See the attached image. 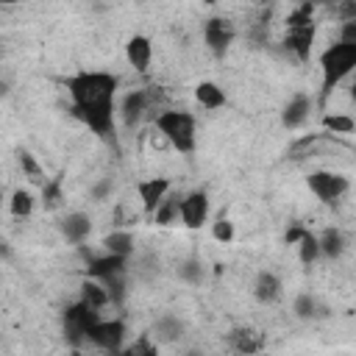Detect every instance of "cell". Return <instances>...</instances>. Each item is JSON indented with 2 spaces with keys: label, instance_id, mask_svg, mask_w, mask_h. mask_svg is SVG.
Segmentation results:
<instances>
[{
  "label": "cell",
  "instance_id": "cell-1",
  "mask_svg": "<svg viewBox=\"0 0 356 356\" xmlns=\"http://www.w3.org/2000/svg\"><path fill=\"white\" fill-rule=\"evenodd\" d=\"M67 95L72 100V114L97 136L108 139L114 134V97L120 78L100 70H81L70 75Z\"/></svg>",
  "mask_w": 356,
  "mask_h": 356
},
{
  "label": "cell",
  "instance_id": "cell-2",
  "mask_svg": "<svg viewBox=\"0 0 356 356\" xmlns=\"http://www.w3.org/2000/svg\"><path fill=\"white\" fill-rule=\"evenodd\" d=\"M356 70V42H334L320 53V72H323V83H320V103L328 100V95Z\"/></svg>",
  "mask_w": 356,
  "mask_h": 356
},
{
  "label": "cell",
  "instance_id": "cell-3",
  "mask_svg": "<svg viewBox=\"0 0 356 356\" xmlns=\"http://www.w3.org/2000/svg\"><path fill=\"white\" fill-rule=\"evenodd\" d=\"M156 128L159 134L184 156L195 153V145H197V122L189 111H181V108H167L156 117Z\"/></svg>",
  "mask_w": 356,
  "mask_h": 356
},
{
  "label": "cell",
  "instance_id": "cell-4",
  "mask_svg": "<svg viewBox=\"0 0 356 356\" xmlns=\"http://www.w3.org/2000/svg\"><path fill=\"white\" fill-rule=\"evenodd\" d=\"M100 323V312L92 309L89 303L78 300L72 303L70 309H64V337L70 345H81V342H89V334L92 328Z\"/></svg>",
  "mask_w": 356,
  "mask_h": 356
},
{
  "label": "cell",
  "instance_id": "cell-5",
  "mask_svg": "<svg viewBox=\"0 0 356 356\" xmlns=\"http://www.w3.org/2000/svg\"><path fill=\"white\" fill-rule=\"evenodd\" d=\"M306 186L312 189V195L317 200H323L325 206H334L345 192H348V178L342 172H334V170H314L306 175Z\"/></svg>",
  "mask_w": 356,
  "mask_h": 356
},
{
  "label": "cell",
  "instance_id": "cell-6",
  "mask_svg": "<svg viewBox=\"0 0 356 356\" xmlns=\"http://www.w3.org/2000/svg\"><path fill=\"white\" fill-rule=\"evenodd\" d=\"M234 36H236V31H234V22H231L228 17H211V19H206V25H203V39H206L209 50H211L217 58H222V56L228 53Z\"/></svg>",
  "mask_w": 356,
  "mask_h": 356
},
{
  "label": "cell",
  "instance_id": "cell-7",
  "mask_svg": "<svg viewBox=\"0 0 356 356\" xmlns=\"http://www.w3.org/2000/svg\"><path fill=\"white\" fill-rule=\"evenodd\" d=\"M172 189V181L167 175H153V178H142L136 184V192H139V200H142V209L145 214H156V209L164 203V197L170 195Z\"/></svg>",
  "mask_w": 356,
  "mask_h": 356
},
{
  "label": "cell",
  "instance_id": "cell-8",
  "mask_svg": "<svg viewBox=\"0 0 356 356\" xmlns=\"http://www.w3.org/2000/svg\"><path fill=\"white\" fill-rule=\"evenodd\" d=\"M122 339H125V323L122 320H100L92 334H89V342L97 345L100 350H111V353H120L122 350Z\"/></svg>",
  "mask_w": 356,
  "mask_h": 356
},
{
  "label": "cell",
  "instance_id": "cell-9",
  "mask_svg": "<svg viewBox=\"0 0 356 356\" xmlns=\"http://www.w3.org/2000/svg\"><path fill=\"white\" fill-rule=\"evenodd\" d=\"M209 220V195L203 189H195L181 197V222L186 228H200Z\"/></svg>",
  "mask_w": 356,
  "mask_h": 356
},
{
  "label": "cell",
  "instance_id": "cell-10",
  "mask_svg": "<svg viewBox=\"0 0 356 356\" xmlns=\"http://www.w3.org/2000/svg\"><path fill=\"white\" fill-rule=\"evenodd\" d=\"M128 267V256H120V253H103V256H92L89 264H86V275L92 278H111V275H122Z\"/></svg>",
  "mask_w": 356,
  "mask_h": 356
},
{
  "label": "cell",
  "instance_id": "cell-11",
  "mask_svg": "<svg viewBox=\"0 0 356 356\" xmlns=\"http://www.w3.org/2000/svg\"><path fill=\"white\" fill-rule=\"evenodd\" d=\"M314 36H317V25H314V22H309V25H298V28H286V39H284V44H286L300 61H309Z\"/></svg>",
  "mask_w": 356,
  "mask_h": 356
},
{
  "label": "cell",
  "instance_id": "cell-12",
  "mask_svg": "<svg viewBox=\"0 0 356 356\" xmlns=\"http://www.w3.org/2000/svg\"><path fill=\"white\" fill-rule=\"evenodd\" d=\"M125 58H128V64L136 72H147V67L153 61V44H150V39L142 36V33H134L125 42Z\"/></svg>",
  "mask_w": 356,
  "mask_h": 356
},
{
  "label": "cell",
  "instance_id": "cell-13",
  "mask_svg": "<svg viewBox=\"0 0 356 356\" xmlns=\"http://www.w3.org/2000/svg\"><path fill=\"white\" fill-rule=\"evenodd\" d=\"M58 228H61V234H64L67 242L81 245L92 234V217L86 211H70L67 217H61V225Z\"/></svg>",
  "mask_w": 356,
  "mask_h": 356
},
{
  "label": "cell",
  "instance_id": "cell-14",
  "mask_svg": "<svg viewBox=\"0 0 356 356\" xmlns=\"http://www.w3.org/2000/svg\"><path fill=\"white\" fill-rule=\"evenodd\" d=\"M309 111H312V97L303 95V92H298L295 97H289V103H286L284 111H281V122H284V128H289V131L300 128V125L306 122Z\"/></svg>",
  "mask_w": 356,
  "mask_h": 356
},
{
  "label": "cell",
  "instance_id": "cell-15",
  "mask_svg": "<svg viewBox=\"0 0 356 356\" xmlns=\"http://www.w3.org/2000/svg\"><path fill=\"white\" fill-rule=\"evenodd\" d=\"M147 103H150V95H147L145 89H134V92H128V95L122 97L120 111H122V120H125L128 128L142 120V114L147 111Z\"/></svg>",
  "mask_w": 356,
  "mask_h": 356
},
{
  "label": "cell",
  "instance_id": "cell-16",
  "mask_svg": "<svg viewBox=\"0 0 356 356\" xmlns=\"http://www.w3.org/2000/svg\"><path fill=\"white\" fill-rule=\"evenodd\" d=\"M81 300L100 312V309H106V306L111 303V295H108V286H106L100 278H92V275H89V278L81 284Z\"/></svg>",
  "mask_w": 356,
  "mask_h": 356
},
{
  "label": "cell",
  "instance_id": "cell-17",
  "mask_svg": "<svg viewBox=\"0 0 356 356\" xmlns=\"http://www.w3.org/2000/svg\"><path fill=\"white\" fill-rule=\"evenodd\" d=\"M253 295H256V300L259 303H273V300H278L281 298V281H278V275L275 273H259L256 275V284H253Z\"/></svg>",
  "mask_w": 356,
  "mask_h": 356
},
{
  "label": "cell",
  "instance_id": "cell-18",
  "mask_svg": "<svg viewBox=\"0 0 356 356\" xmlns=\"http://www.w3.org/2000/svg\"><path fill=\"white\" fill-rule=\"evenodd\" d=\"M195 100H197L203 108L214 111V108L225 106V92H222V86L214 83V81H200V83L195 86Z\"/></svg>",
  "mask_w": 356,
  "mask_h": 356
},
{
  "label": "cell",
  "instance_id": "cell-19",
  "mask_svg": "<svg viewBox=\"0 0 356 356\" xmlns=\"http://www.w3.org/2000/svg\"><path fill=\"white\" fill-rule=\"evenodd\" d=\"M228 342H231L234 350H239V353L261 350V337H259L253 328H234V331L228 334Z\"/></svg>",
  "mask_w": 356,
  "mask_h": 356
},
{
  "label": "cell",
  "instance_id": "cell-20",
  "mask_svg": "<svg viewBox=\"0 0 356 356\" xmlns=\"http://www.w3.org/2000/svg\"><path fill=\"white\" fill-rule=\"evenodd\" d=\"M342 250H345V236H342V231H339V228H325V231L320 234V253H323L325 259H339Z\"/></svg>",
  "mask_w": 356,
  "mask_h": 356
},
{
  "label": "cell",
  "instance_id": "cell-21",
  "mask_svg": "<svg viewBox=\"0 0 356 356\" xmlns=\"http://www.w3.org/2000/svg\"><path fill=\"white\" fill-rule=\"evenodd\" d=\"M103 248L108 253H120V256H131L134 253V234L131 231H111L108 236H103Z\"/></svg>",
  "mask_w": 356,
  "mask_h": 356
},
{
  "label": "cell",
  "instance_id": "cell-22",
  "mask_svg": "<svg viewBox=\"0 0 356 356\" xmlns=\"http://www.w3.org/2000/svg\"><path fill=\"white\" fill-rule=\"evenodd\" d=\"M33 195L28 192V189H14L11 192V200H8V211L14 214V217H19V220H25V217H31L33 214Z\"/></svg>",
  "mask_w": 356,
  "mask_h": 356
},
{
  "label": "cell",
  "instance_id": "cell-23",
  "mask_svg": "<svg viewBox=\"0 0 356 356\" xmlns=\"http://www.w3.org/2000/svg\"><path fill=\"white\" fill-rule=\"evenodd\" d=\"M153 331H156L159 339H164V342H175V339L184 334V323H181L178 317H172V314H164V317L156 320Z\"/></svg>",
  "mask_w": 356,
  "mask_h": 356
},
{
  "label": "cell",
  "instance_id": "cell-24",
  "mask_svg": "<svg viewBox=\"0 0 356 356\" xmlns=\"http://www.w3.org/2000/svg\"><path fill=\"white\" fill-rule=\"evenodd\" d=\"M156 222L159 225H172L178 217H181V195H167L164 203L156 209Z\"/></svg>",
  "mask_w": 356,
  "mask_h": 356
},
{
  "label": "cell",
  "instance_id": "cell-25",
  "mask_svg": "<svg viewBox=\"0 0 356 356\" xmlns=\"http://www.w3.org/2000/svg\"><path fill=\"white\" fill-rule=\"evenodd\" d=\"M320 256H323V253H320V236H314L312 231H306V234L300 236V242H298V259L309 267V264H314Z\"/></svg>",
  "mask_w": 356,
  "mask_h": 356
},
{
  "label": "cell",
  "instance_id": "cell-26",
  "mask_svg": "<svg viewBox=\"0 0 356 356\" xmlns=\"http://www.w3.org/2000/svg\"><path fill=\"white\" fill-rule=\"evenodd\" d=\"M323 125L331 134H350L356 128V120L350 114H325L323 117Z\"/></svg>",
  "mask_w": 356,
  "mask_h": 356
},
{
  "label": "cell",
  "instance_id": "cell-27",
  "mask_svg": "<svg viewBox=\"0 0 356 356\" xmlns=\"http://www.w3.org/2000/svg\"><path fill=\"white\" fill-rule=\"evenodd\" d=\"M19 167H22V172L33 181V184H47V178H44V172H42V167L36 164V159L28 153V150H19Z\"/></svg>",
  "mask_w": 356,
  "mask_h": 356
},
{
  "label": "cell",
  "instance_id": "cell-28",
  "mask_svg": "<svg viewBox=\"0 0 356 356\" xmlns=\"http://www.w3.org/2000/svg\"><path fill=\"white\" fill-rule=\"evenodd\" d=\"M292 312H295V317H300V320H312V317H317V300H314L309 292H303V295L295 298Z\"/></svg>",
  "mask_w": 356,
  "mask_h": 356
},
{
  "label": "cell",
  "instance_id": "cell-29",
  "mask_svg": "<svg viewBox=\"0 0 356 356\" xmlns=\"http://www.w3.org/2000/svg\"><path fill=\"white\" fill-rule=\"evenodd\" d=\"M312 11H314L312 0H303L295 11H289V17H286V28H298V25H309V22H314V19H312Z\"/></svg>",
  "mask_w": 356,
  "mask_h": 356
},
{
  "label": "cell",
  "instance_id": "cell-30",
  "mask_svg": "<svg viewBox=\"0 0 356 356\" xmlns=\"http://www.w3.org/2000/svg\"><path fill=\"white\" fill-rule=\"evenodd\" d=\"M211 236H214L217 242H222V245L234 242V222H231L228 217H217V220L211 222Z\"/></svg>",
  "mask_w": 356,
  "mask_h": 356
},
{
  "label": "cell",
  "instance_id": "cell-31",
  "mask_svg": "<svg viewBox=\"0 0 356 356\" xmlns=\"http://www.w3.org/2000/svg\"><path fill=\"white\" fill-rule=\"evenodd\" d=\"M178 273H181V278L189 281V284H197V281L203 278V270H200V261H197V259H186Z\"/></svg>",
  "mask_w": 356,
  "mask_h": 356
},
{
  "label": "cell",
  "instance_id": "cell-32",
  "mask_svg": "<svg viewBox=\"0 0 356 356\" xmlns=\"http://www.w3.org/2000/svg\"><path fill=\"white\" fill-rule=\"evenodd\" d=\"M156 350H159V348L150 342V334H142V337H139V339H136L131 348H125V353H134V356H136V353H147V356H156Z\"/></svg>",
  "mask_w": 356,
  "mask_h": 356
},
{
  "label": "cell",
  "instance_id": "cell-33",
  "mask_svg": "<svg viewBox=\"0 0 356 356\" xmlns=\"http://www.w3.org/2000/svg\"><path fill=\"white\" fill-rule=\"evenodd\" d=\"M44 200H47V206H56V203L61 200L58 181H47V184H44Z\"/></svg>",
  "mask_w": 356,
  "mask_h": 356
},
{
  "label": "cell",
  "instance_id": "cell-34",
  "mask_svg": "<svg viewBox=\"0 0 356 356\" xmlns=\"http://www.w3.org/2000/svg\"><path fill=\"white\" fill-rule=\"evenodd\" d=\"M108 195H111V178H106V181H100V184L92 186V197H95V200H103V197H108Z\"/></svg>",
  "mask_w": 356,
  "mask_h": 356
},
{
  "label": "cell",
  "instance_id": "cell-35",
  "mask_svg": "<svg viewBox=\"0 0 356 356\" xmlns=\"http://www.w3.org/2000/svg\"><path fill=\"white\" fill-rule=\"evenodd\" d=\"M339 39H342V42H356V19H345V22H342Z\"/></svg>",
  "mask_w": 356,
  "mask_h": 356
},
{
  "label": "cell",
  "instance_id": "cell-36",
  "mask_svg": "<svg viewBox=\"0 0 356 356\" xmlns=\"http://www.w3.org/2000/svg\"><path fill=\"white\" fill-rule=\"evenodd\" d=\"M303 234H306V228H303V225H292V228L284 234V239H286V245H298Z\"/></svg>",
  "mask_w": 356,
  "mask_h": 356
},
{
  "label": "cell",
  "instance_id": "cell-37",
  "mask_svg": "<svg viewBox=\"0 0 356 356\" xmlns=\"http://www.w3.org/2000/svg\"><path fill=\"white\" fill-rule=\"evenodd\" d=\"M350 100H353V103H356V83H353V86H350Z\"/></svg>",
  "mask_w": 356,
  "mask_h": 356
},
{
  "label": "cell",
  "instance_id": "cell-38",
  "mask_svg": "<svg viewBox=\"0 0 356 356\" xmlns=\"http://www.w3.org/2000/svg\"><path fill=\"white\" fill-rule=\"evenodd\" d=\"M14 3H17V0H3V6H14Z\"/></svg>",
  "mask_w": 356,
  "mask_h": 356
},
{
  "label": "cell",
  "instance_id": "cell-39",
  "mask_svg": "<svg viewBox=\"0 0 356 356\" xmlns=\"http://www.w3.org/2000/svg\"><path fill=\"white\" fill-rule=\"evenodd\" d=\"M203 3H206V6H214V3H217V0H203Z\"/></svg>",
  "mask_w": 356,
  "mask_h": 356
},
{
  "label": "cell",
  "instance_id": "cell-40",
  "mask_svg": "<svg viewBox=\"0 0 356 356\" xmlns=\"http://www.w3.org/2000/svg\"><path fill=\"white\" fill-rule=\"evenodd\" d=\"M256 3H259V0H256Z\"/></svg>",
  "mask_w": 356,
  "mask_h": 356
}]
</instances>
